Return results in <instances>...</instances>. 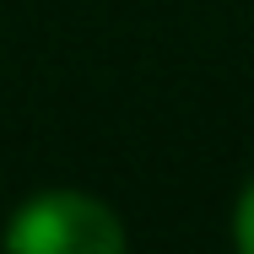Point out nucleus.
Listing matches in <instances>:
<instances>
[{
	"mask_svg": "<svg viewBox=\"0 0 254 254\" xmlns=\"http://www.w3.org/2000/svg\"><path fill=\"white\" fill-rule=\"evenodd\" d=\"M125 244V222L81 190L33 195L5 227V249L16 254H119Z\"/></svg>",
	"mask_w": 254,
	"mask_h": 254,
	"instance_id": "1",
	"label": "nucleus"
},
{
	"mask_svg": "<svg viewBox=\"0 0 254 254\" xmlns=\"http://www.w3.org/2000/svg\"><path fill=\"white\" fill-rule=\"evenodd\" d=\"M233 238H238V249L254 254V184L238 195V211H233Z\"/></svg>",
	"mask_w": 254,
	"mask_h": 254,
	"instance_id": "2",
	"label": "nucleus"
}]
</instances>
